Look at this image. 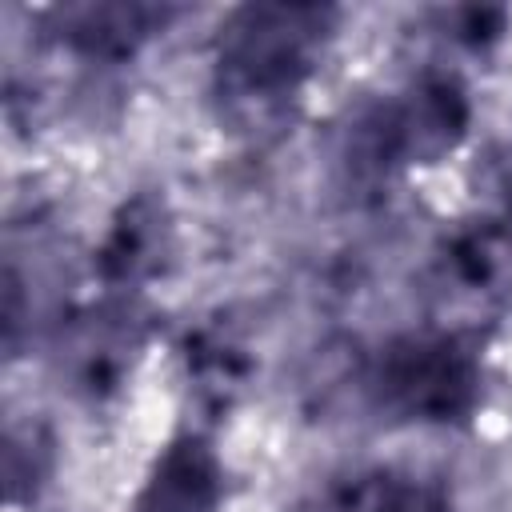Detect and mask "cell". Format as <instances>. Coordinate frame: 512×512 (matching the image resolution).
Masks as SVG:
<instances>
[{
    "label": "cell",
    "instance_id": "8992f818",
    "mask_svg": "<svg viewBox=\"0 0 512 512\" xmlns=\"http://www.w3.org/2000/svg\"><path fill=\"white\" fill-rule=\"evenodd\" d=\"M496 192L504 200V224L512 228V152L504 160H496Z\"/></svg>",
    "mask_w": 512,
    "mask_h": 512
},
{
    "label": "cell",
    "instance_id": "5b68a950",
    "mask_svg": "<svg viewBox=\"0 0 512 512\" xmlns=\"http://www.w3.org/2000/svg\"><path fill=\"white\" fill-rule=\"evenodd\" d=\"M332 512H444V500L416 484L412 476H392V472H376L356 480L336 504Z\"/></svg>",
    "mask_w": 512,
    "mask_h": 512
},
{
    "label": "cell",
    "instance_id": "3957f363",
    "mask_svg": "<svg viewBox=\"0 0 512 512\" xmlns=\"http://www.w3.org/2000/svg\"><path fill=\"white\" fill-rule=\"evenodd\" d=\"M216 500V464L204 444L184 440L160 464L140 512H208Z\"/></svg>",
    "mask_w": 512,
    "mask_h": 512
},
{
    "label": "cell",
    "instance_id": "277c9868",
    "mask_svg": "<svg viewBox=\"0 0 512 512\" xmlns=\"http://www.w3.org/2000/svg\"><path fill=\"white\" fill-rule=\"evenodd\" d=\"M64 20H68V40L80 44L84 52L120 56L140 36H148L156 24H164V12H156V8H112L108 4V8H76Z\"/></svg>",
    "mask_w": 512,
    "mask_h": 512
},
{
    "label": "cell",
    "instance_id": "7a4b0ae2",
    "mask_svg": "<svg viewBox=\"0 0 512 512\" xmlns=\"http://www.w3.org/2000/svg\"><path fill=\"white\" fill-rule=\"evenodd\" d=\"M476 364L456 340H408L396 344L380 364V396L428 420H448L472 404Z\"/></svg>",
    "mask_w": 512,
    "mask_h": 512
},
{
    "label": "cell",
    "instance_id": "6da1fadb",
    "mask_svg": "<svg viewBox=\"0 0 512 512\" xmlns=\"http://www.w3.org/2000/svg\"><path fill=\"white\" fill-rule=\"evenodd\" d=\"M328 8H240L216 56L220 96L244 128H260L284 112L300 80L312 68V56L328 32Z\"/></svg>",
    "mask_w": 512,
    "mask_h": 512
}]
</instances>
